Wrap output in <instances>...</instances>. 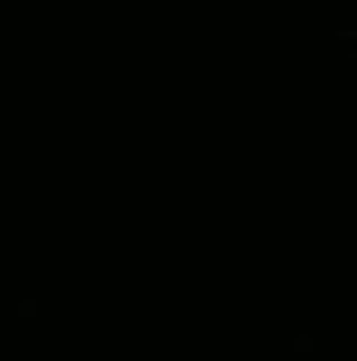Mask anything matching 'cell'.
I'll list each match as a JSON object with an SVG mask.
<instances>
[]
</instances>
